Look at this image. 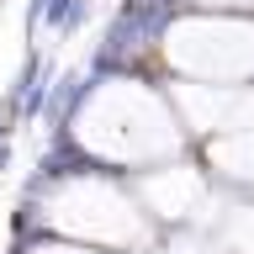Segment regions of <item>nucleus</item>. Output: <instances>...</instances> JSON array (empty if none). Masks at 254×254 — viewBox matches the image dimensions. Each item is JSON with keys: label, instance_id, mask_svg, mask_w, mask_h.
I'll use <instances>...</instances> for the list:
<instances>
[{"label": "nucleus", "instance_id": "nucleus-1", "mask_svg": "<svg viewBox=\"0 0 254 254\" xmlns=\"http://www.w3.org/2000/svg\"><path fill=\"white\" fill-rule=\"evenodd\" d=\"M85 16H90V0H74V11H69L64 32H79V27H85Z\"/></svg>", "mask_w": 254, "mask_h": 254}, {"label": "nucleus", "instance_id": "nucleus-2", "mask_svg": "<svg viewBox=\"0 0 254 254\" xmlns=\"http://www.w3.org/2000/svg\"><path fill=\"white\" fill-rule=\"evenodd\" d=\"M5 164H11V148H5V154H0V170H5Z\"/></svg>", "mask_w": 254, "mask_h": 254}]
</instances>
